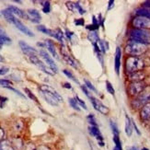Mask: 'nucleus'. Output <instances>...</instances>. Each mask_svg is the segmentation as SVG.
Wrapping results in <instances>:
<instances>
[{
	"mask_svg": "<svg viewBox=\"0 0 150 150\" xmlns=\"http://www.w3.org/2000/svg\"><path fill=\"white\" fill-rule=\"evenodd\" d=\"M0 150H14L10 142L8 140H4L0 142Z\"/></svg>",
	"mask_w": 150,
	"mask_h": 150,
	"instance_id": "25",
	"label": "nucleus"
},
{
	"mask_svg": "<svg viewBox=\"0 0 150 150\" xmlns=\"http://www.w3.org/2000/svg\"><path fill=\"white\" fill-rule=\"evenodd\" d=\"M30 62L32 64H35L37 67H39L42 71H43L44 73H46V74L50 75V76H54V73L53 72V70H52L49 67L45 66V64H43L36 55H31V56H30Z\"/></svg>",
	"mask_w": 150,
	"mask_h": 150,
	"instance_id": "6",
	"label": "nucleus"
},
{
	"mask_svg": "<svg viewBox=\"0 0 150 150\" xmlns=\"http://www.w3.org/2000/svg\"><path fill=\"white\" fill-rule=\"evenodd\" d=\"M145 67V64L140 58L135 56H130L126 59L125 62V70L126 72L131 75L133 73L138 72L141 69H143Z\"/></svg>",
	"mask_w": 150,
	"mask_h": 150,
	"instance_id": "1",
	"label": "nucleus"
},
{
	"mask_svg": "<svg viewBox=\"0 0 150 150\" xmlns=\"http://www.w3.org/2000/svg\"><path fill=\"white\" fill-rule=\"evenodd\" d=\"M88 131H89V134L94 136V137H96V139L99 141V142H103V137L102 135L100 132L99 128H98V126H89L88 127Z\"/></svg>",
	"mask_w": 150,
	"mask_h": 150,
	"instance_id": "16",
	"label": "nucleus"
},
{
	"mask_svg": "<svg viewBox=\"0 0 150 150\" xmlns=\"http://www.w3.org/2000/svg\"><path fill=\"white\" fill-rule=\"evenodd\" d=\"M81 89L83 90V92L85 93V95H86V96L88 98V99H89V98H90L91 96H90V94H89V91L88 90V88H87L86 86H81Z\"/></svg>",
	"mask_w": 150,
	"mask_h": 150,
	"instance_id": "43",
	"label": "nucleus"
},
{
	"mask_svg": "<svg viewBox=\"0 0 150 150\" xmlns=\"http://www.w3.org/2000/svg\"><path fill=\"white\" fill-rule=\"evenodd\" d=\"M146 85L144 82H133L129 86V93L132 96H137L144 91Z\"/></svg>",
	"mask_w": 150,
	"mask_h": 150,
	"instance_id": "7",
	"label": "nucleus"
},
{
	"mask_svg": "<svg viewBox=\"0 0 150 150\" xmlns=\"http://www.w3.org/2000/svg\"><path fill=\"white\" fill-rule=\"evenodd\" d=\"M15 2H16V3H18V4H21V3H22L21 1H19V0H15Z\"/></svg>",
	"mask_w": 150,
	"mask_h": 150,
	"instance_id": "52",
	"label": "nucleus"
},
{
	"mask_svg": "<svg viewBox=\"0 0 150 150\" xmlns=\"http://www.w3.org/2000/svg\"><path fill=\"white\" fill-rule=\"evenodd\" d=\"M54 38L59 41L61 43L64 42V33L60 29H56L54 30Z\"/></svg>",
	"mask_w": 150,
	"mask_h": 150,
	"instance_id": "26",
	"label": "nucleus"
},
{
	"mask_svg": "<svg viewBox=\"0 0 150 150\" xmlns=\"http://www.w3.org/2000/svg\"><path fill=\"white\" fill-rule=\"evenodd\" d=\"M113 142L115 144L113 150H122V143H121V140L119 138V135H113Z\"/></svg>",
	"mask_w": 150,
	"mask_h": 150,
	"instance_id": "28",
	"label": "nucleus"
},
{
	"mask_svg": "<svg viewBox=\"0 0 150 150\" xmlns=\"http://www.w3.org/2000/svg\"><path fill=\"white\" fill-rule=\"evenodd\" d=\"M41 4H42V11L44 13H49L51 11V5L49 1H42Z\"/></svg>",
	"mask_w": 150,
	"mask_h": 150,
	"instance_id": "31",
	"label": "nucleus"
},
{
	"mask_svg": "<svg viewBox=\"0 0 150 150\" xmlns=\"http://www.w3.org/2000/svg\"><path fill=\"white\" fill-rule=\"evenodd\" d=\"M25 90V92H26V94H27L29 97H30V99H31V100H33L34 101H36V102H39V100H38V99L35 97V95L34 94H32V92L29 89V88H25L24 89Z\"/></svg>",
	"mask_w": 150,
	"mask_h": 150,
	"instance_id": "39",
	"label": "nucleus"
},
{
	"mask_svg": "<svg viewBox=\"0 0 150 150\" xmlns=\"http://www.w3.org/2000/svg\"><path fill=\"white\" fill-rule=\"evenodd\" d=\"M18 44H19V46H21V51L23 52V53H24L25 54L29 55V57H30V56H31V55H36L37 51H36L33 47L30 46V45H29V44H27L25 42L21 41V42H18Z\"/></svg>",
	"mask_w": 150,
	"mask_h": 150,
	"instance_id": "13",
	"label": "nucleus"
},
{
	"mask_svg": "<svg viewBox=\"0 0 150 150\" xmlns=\"http://www.w3.org/2000/svg\"><path fill=\"white\" fill-rule=\"evenodd\" d=\"M37 30H38L39 31H42V32H43V33H45V34L49 35V36L54 37V30H49V29H47V28L45 27V26H43V25H40V26H38V27H37Z\"/></svg>",
	"mask_w": 150,
	"mask_h": 150,
	"instance_id": "27",
	"label": "nucleus"
},
{
	"mask_svg": "<svg viewBox=\"0 0 150 150\" xmlns=\"http://www.w3.org/2000/svg\"><path fill=\"white\" fill-rule=\"evenodd\" d=\"M67 6L69 10L73 11V12L76 11V6H75V3H73V2H67Z\"/></svg>",
	"mask_w": 150,
	"mask_h": 150,
	"instance_id": "42",
	"label": "nucleus"
},
{
	"mask_svg": "<svg viewBox=\"0 0 150 150\" xmlns=\"http://www.w3.org/2000/svg\"><path fill=\"white\" fill-rule=\"evenodd\" d=\"M140 116H141V119L144 121H146L150 118V102L146 103V105L142 107Z\"/></svg>",
	"mask_w": 150,
	"mask_h": 150,
	"instance_id": "18",
	"label": "nucleus"
},
{
	"mask_svg": "<svg viewBox=\"0 0 150 150\" xmlns=\"http://www.w3.org/2000/svg\"><path fill=\"white\" fill-rule=\"evenodd\" d=\"M10 86H12V82L10 80L8 79H0V87L3 88H9Z\"/></svg>",
	"mask_w": 150,
	"mask_h": 150,
	"instance_id": "34",
	"label": "nucleus"
},
{
	"mask_svg": "<svg viewBox=\"0 0 150 150\" xmlns=\"http://www.w3.org/2000/svg\"><path fill=\"white\" fill-rule=\"evenodd\" d=\"M144 78H145V74L141 72V71H138V72H135V73L129 75V79L133 80L134 82H139L140 80L144 79Z\"/></svg>",
	"mask_w": 150,
	"mask_h": 150,
	"instance_id": "22",
	"label": "nucleus"
},
{
	"mask_svg": "<svg viewBox=\"0 0 150 150\" xmlns=\"http://www.w3.org/2000/svg\"><path fill=\"white\" fill-rule=\"evenodd\" d=\"M130 39H131L132 42L146 44L150 41V33L145 30L134 29L130 31Z\"/></svg>",
	"mask_w": 150,
	"mask_h": 150,
	"instance_id": "2",
	"label": "nucleus"
},
{
	"mask_svg": "<svg viewBox=\"0 0 150 150\" xmlns=\"http://www.w3.org/2000/svg\"><path fill=\"white\" fill-rule=\"evenodd\" d=\"M88 122H89V125H90L91 126H98L95 117H94V115H92V114H89V115L88 116Z\"/></svg>",
	"mask_w": 150,
	"mask_h": 150,
	"instance_id": "37",
	"label": "nucleus"
},
{
	"mask_svg": "<svg viewBox=\"0 0 150 150\" xmlns=\"http://www.w3.org/2000/svg\"><path fill=\"white\" fill-rule=\"evenodd\" d=\"M89 100L91 101L92 106L94 107V109L96 110H98L99 112H100V113H102L104 115H107L109 113V109L105 105H104V104L100 100H99L98 99H96L95 97H92V96L89 98Z\"/></svg>",
	"mask_w": 150,
	"mask_h": 150,
	"instance_id": "8",
	"label": "nucleus"
},
{
	"mask_svg": "<svg viewBox=\"0 0 150 150\" xmlns=\"http://www.w3.org/2000/svg\"><path fill=\"white\" fill-rule=\"evenodd\" d=\"M142 150H148V149H147V148H146V147H144V148H143Z\"/></svg>",
	"mask_w": 150,
	"mask_h": 150,
	"instance_id": "54",
	"label": "nucleus"
},
{
	"mask_svg": "<svg viewBox=\"0 0 150 150\" xmlns=\"http://www.w3.org/2000/svg\"><path fill=\"white\" fill-rule=\"evenodd\" d=\"M73 32H71L70 30H66V35H67V37L69 39V40H71V39H72V37H73Z\"/></svg>",
	"mask_w": 150,
	"mask_h": 150,
	"instance_id": "46",
	"label": "nucleus"
},
{
	"mask_svg": "<svg viewBox=\"0 0 150 150\" xmlns=\"http://www.w3.org/2000/svg\"><path fill=\"white\" fill-rule=\"evenodd\" d=\"M144 6H145V8L149 10L150 11V1H146L144 3Z\"/></svg>",
	"mask_w": 150,
	"mask_h": 150,
	"instance_id": "48",
	"label": "nucleus"
},
{
	"mask_svg": "<svg viewBox=\"0 0 150 150\" xmlns=\"http://www.w3.org/2000/svg\"><path fill=\"white\" fill-rule=\"evenodd\" d=\"M63 73L66 75L67 76H68L70 79H72L75 83H76V84H78V85H80V83H79V81H78L76 78V76L71 73V71H69V70H67V69H64V70H63Z\"/></svg>",
	"mask_w": 150,
	"mask_h": 150,
	"instance_id": "29",
	"label": "nucleus"
},
{
	"mask_svg": "<svg viewBox=\"0 0 150 150\" xmlns=\"http://www.w3.org/2000/svg\"><path fill=\"white\" fill-rule=\"evenodd\" d=\"M128 150H138V148L135 146H132V147H129Z\"/></svg>",
	"mask_w": 150,
	"mask_h": 150,
	"instance_id": "51",
	"label": "nucleus"
},
{
	"mask_svg": "<svg viewBox=\"0 0 150 150\" xmlns=\"http://www.w3.org/2000/svg\"><path fill=\"white\" fill-rule=\"evenodd\" d=\"M110 128L112 130V133H113V135H119V130H118V127H117L116 123L110 120Z\"/></svg>",
	"mask_w": 150,
	"mask_h": 150,
	"instance_id": "33",
	"label": "nucleus"
},
{
	"mask_svg": "<svg viewBox=\"0 0 150 150\" xmlns=\"http://www.w3.org/2000/svg\"><path fill=\"white\" fill-rule=\"evenodd\" d=\"M3 137H4V131L2 129H0V142L2 141Z\"/></svg>",
	"mask_w": 150,
	"mask_h": 150,
	"instance_id": "50",
	"label": "nucleus"
},
{
	"mask_svg": "<svg viewBox=\"0 0 150 150\" xmlns=\"http://www.w3.org/2000/svg\"><path fill=\"white\" fill-rule=\"evenodd\" d=\"M75 24L78 26H83L84 25V19L83 18H78L75 21Z\"/></svg>",
	"mask_w": 150,
	"mask_h": 150,
	"instance_id": "45",
	"label": "nucleus"
},
{
	"mask_svg": "<svg viewBox=\"0 0 150 150\" xmlns=\"http://www.w3.org/2000/svg\"><path fill=\"white\" fill-rule=\"evenodd\" d=\"M8 89H10V90H12V91H14V92L17 94V95H18V96H21V98H25V96L21 92V91H18V90H17V89H15V88H11V87H9V88H8Z\"/></svg>",
	"mask_w": 150,
	"mask_h": 150,
	"instance_id": "44",
	"label": "nucleus"
},
{
	"mask_svg": "<svg viewBox=\"0 0 150 150\" xmlns=\"http://www.w3.org/2000/svg\"><path fill=\"white\" fill-rule=\"evenodd\" d=\"M75 6H76V11H78V13H79L80 15H83L86 13V10H85L84 8H82V6H80V4L78 2L75 3Z\"/></svg>",
	"mask_w": 150,
	"mask_h": 150,
	"instance_id": "40",
	"label": "nucleus"
},
{
	"mask_svg": "<svg viewBox=\"0 0 150 150\" xmlns=\"http://www.w3.org/2000/svg\"><path fill=\"white\" fill-rule=\"evenodd\" d=\"M113 6H114V1L113 0H110L109 3H108V10L112 9Z\"/></svg>",
	"mask_w": 150,
	"mask_h": 150,
	"instance_id": "47",
	"label": "nucleus"
},
{
	"mask_svg": "<svg viewBox=\"0 0 150 150\" xmlns=\"http://www.w3.org/2000/svg\"><path fill=\"white\" fill-rule=\"evenodd\" d=\"M88 39L89 40V42H91L93 44H96L98 42H99V35H98V32L96 30L89 31L88 34Z\"/></svg>",
	"mask_w": 150,
	"mask_h": 150,
	"instance_id": "24",
	"label": "nucleus"
},
{
	"mask_svg": "<svg viewBox=\"0 0 150 150\" xmlns=\"http://www.w3.org/2000/svg\"><path fill=\"white\" fill-rule=\"evenodd\" d=\"M125 133L127 134V136H131L133 134V123H132V120L129 118V117L126 115L125 116Z\"/></svg>",
	"mask_w": 150,
	"mask_h": 150,
	"instance_id": "23",
	"label": "nucleus"
},
{
	"mask_svg": "<svg viewBox=\"0 0 150 150\" xmlns=\"http://www.w3.org/2000/svg\"><path fill=\"white\" fill-rule=\"evenodd\" d=\"M148 102H150V91L146 90V91H143V92L138 96V98H136L135 100H133L132 105L134 108L138 109V108H141L144 105H146V104Z\"/></svg>",
	"mask_w": 150,
	"mask_h": 150,
	"instance_id": "4",
	"label": "nucleus"
},
{
	"mask_svg": "<svg viewBox=\"0 0 150 150\" xmlns=\"http://www.w3.org/2000/svg\"><path fill=\"white\" fill-rule=\"evenodd\" d=\"M40 54L41 56L42 57V59L46 62V64H48V67L53 70V72L55 74L58 72V67L56 66V64L54 63V61L53 60V58H52L49 54H47V52H45L44 50H41L40 51Z\"/></svg>",
	"mask_w": 150,
	"mask_h": 150,
	"instance_id": "9",
	"label": "nucleus"
},
{
	"mask_svg": "<svg viewBox=\"0 0 150 150\" xmlns=\"http://www.w3.org/2000/svg\"><path fill=\"white\" fill-rule=\"evenodd\" d=\"M68 101H69V104H70V106L72 107L74 110H77V112H80V107H79V105L77 104V102H76V99H72V98H70V99L68 100Z\"/></svg>",
	"mask_w": 150,
	"mask_h": 150,
	"instance_id": "30",
	"label": "nucleus"
},
{
	"mask_svg": "<svg viewBox=\"0 0 150 150\" xmlns=\"http://www.w3.org/2000/svg\"><path fill=\"white\" fill-rule=\"evenodd\" d=\"M27 15L29 19L33 23H40L42 17L40 15V12H39L37 9L34 8H30L27 11Z\"/></svg>",
	"mask_w": 150,
	"mask_h": 150,
	"instance_id": "10",
	"label": "nucleus"
},
{
	"mask_svg": "<svg viewBox=\"0 0 150 150\" xmlns=\"http://www.w3.org/2000/svg\"><path fill=\"white\" fill-rule=\"evenodd\" d=\"M1 13H2V15L4 16V18H5L8 22H10V23H14L16 18H15L14 14H13V13H12L8 8L2 10Z\"/></svg>",
	"mask_w": 150,
	"mask_h": 150,
	"instance_id": "21",
	"label": "nucleus"
},
{
	"mask_svg": "<svg viewBox=\"0 0 150 150\" xmlns=\"http://www.w3.org/2000/svg\"><path fill=\"white\" fill-rule=\"evenodd\" d=\"M132 24L135 29H139V30L150 29V18L138 16L133 19Z\"/></svg>",
	"mask_w": 150,
	"mask_h": 150,
	"instance_id": "5",
	"label": "nucleus"
},
{
	"mask_svg": "<svg viewBox=\"0 0 150 150\" xmlns=\"http://www.w3.org/2000/svg\"><path fill=\"white\" fill-rule=\"evenodd\" d=\"M40 150H42V146L40 147ZM45 150H50V149H49L48 147H46V149H45Z\"/></svg>",
	"mask_w": 150,
	"mask_h": 150,
	"instance_id": "53",
	"label": "nucleus"
},
{
	"mask_svg": "<svg viewBox=\"0 0 150 150\" xmlns=\"http://www.w3.org/2000/svg\"><path fill=\"white\" fill-rule=\"evenodd\" d=\"M106 89H107V91H108V93L112 94V95H114L115 90H114V88H113V87H112V83L109 82V81H106Z\"/></svg>",
	"mask_w": 150,
	"mask_h": 150,
	"instance_id": "36",
	"label": "nucleus"
},
{
	"mask_svg": "<svg viewBox=\"0 0 150 150\" xmlns=\"http://www.w3.org/2000/svg\"><path fill=\"white\" fill-rule=\"evenodd\" d=\"M62 54H63V57H64V61H66L68 64H70L71 67H74V68H76V69L77 68V64H76V60L74 59V58H73L72 56H70L68 54H67L66 52L63 51V50H62Z\"/></svg>",
	"mask_w": 150,
	"mask_h": 150,
	"instance_id": "20",
	"label": "nucleus"
},
{
	"mask_svg": "<svg viewBox=\"0 0 150 150\" xmlns=\"http://www.w3.org/2000/svg\"><path fill=\"white\" fill-rule=\"evenodd\" d=\"M64 87L66 88H68V89H72V87H71V85L69 83H64Z\"/></svg>",
	"mask_w": 150,
	"mask_h": 150,
	"instance_id": "49",
	"label": "nucleus"
},
{
	"mask_svg": "<svg viewBox=\"0 0 150 150\" xmlns=\"http://www.w3.org/2000/svg\"><path fill=\"white\" fill-rule=\"evenodd\" d=\"M10 43H11V40L6 34L5 35H0V44H6V45H8Z\"/></svg>",
	"mask_w": 150,
	"mask_h": 150,
	"instance_id": "32",
	"label": "nucleus"
},
{
	"mask_svg": "<svg viewBox=\"0 0 150 150\" xmlns=\"http://www.w3.org/2000/svg\"><path fill=\"white\" fill-rule=\"evenodd\" d=\"M146 45L143 44L140 42H129L125 47V52L126 54L130 55H141L146 52Z\"/></svg>",
	"mask_w": 150,
	"mask_h": 150,
	"instance_id": "3",
	"label": "nucleus"
},
{
	"mask_svg": "<svg viewBox=\"0 0 150 150\" xmlns=\"http://www.w3.org/2000/svg\"><path fill=\"white\" fill-rule=\"evenodd\" d=\"M45 45H46V47H47L48 51L52 54V55H53L54 58H56L57 60H59V56H58V54H57V53H56V49H55V47H54V42H52L51 40H46V41H45Z\"/></svg>",
	"mask_w": 150,
	"mask_h": 150,
	"instance_id": "19",
	"label": "nucleus"
},
{
	"mask_svg": "<svg viewBox=\"0 0 150 150\" xmlns=\"http://www.w3.org/2000/svg\"><path fill=\"white\" fill-rule=\"evenodd\" d=\"M121 58H122V51L120 47H117L115 51V57H114V69L117 75L120 74V67H121Z\"/></svg>",
	"mask_w": 150,
	"mask_h": 150,
	"instance_id": "14",
	"label": "nucleus"
},
{
	"mask_svg": "<svg viewBox=\"0 0 150 150\" xmlns=\"http://www.w3.org/2000/svg\"><path fill=\"white\" fill-rule=\"evenodd\" d=\"M41 92H42V97L44 98V100H46V102L49 103L50 105H52V106H58V104L60 103L54 96L51 95V94H49L47 92H44V91H41Z\"/></svg>",
	"mask_w": 150,
	"mask_h": 150,
	"instance_id": "15",
	"label": "nucleus"
},
{
	"mask_svg": "<svg viewBox=\"0 0 150 150\" xmlns=\"http://www.w3.org/2000/svg\"><path fill=\"white\" fill-rule=\"evenodd\" d=\"M14 24L15 26H16V28L18 29V30H19L21 32H23V33L25 34V35H27V36H30V37H33L34 36V34H33V32H32L30 29H28L26 26L19 21V19H18L17 18H16V19H15V21H14Z\"/></svg>",
	"mask_w": 150,
	"mask_h": 150,
	"instance_id": "11",
	"label": "nucleus"
},
{
	"mask_svg": "<svg viewBox=\"0 0 150 150\" xmlns=\"http://www.w3.org/2000/svg\"><path fill=\"white\" fill-rule=\"evenodd\" d=\"M76 102H77V104L79 105V107H81V108H83L84 110H88V107H87V105H86V103H85V101L83 100H81L79 97L78 96H76Z\"/></svg>",
	"mask_w": 150,
	"mask_h": 150,
	"instance_id": "35",
	"label": "nucleus"
},
{
	"mask_svg": "<svg viewBox=\"0 0 150 150\" xmlns=\"http://www.w3.org/2000/svg\"><path fill=\"white\" fill-rule=\"evenodd\" d=\"M40 90L41 91H44V92H47V93H49L51 95L54 96L56 99L58 100V101H59V102H63V98H62V96L59 93H58L54 88H52L50 86H47V85H42V86L40 87Z\"/></svg>",
	"mask_w": 150,
	"mask_h": 150,
	"instance_id": "12",
	"label": "nucleus"
},
{
	"mask_svg": "<svg viewBox=\"0 0 150 150\" xmlns=\"http://www.w3.org/2000/svg\"><path fill=\"white\" fill-rule=\"evenodd\" d=\"M8 8L13 13V14L18 16V17H19V18H29L28 15L26 14V13L22 9L17 8V6H9Z\"/></svg>",
	"mask_w": 150,
	"mask_h": 150,
	"instance_id": "17",
	"label": "nucleus"
},
{
	"mask_svg": "<svg viewBox=\"0 0 150 150\" xmlns=\"http://www.w3.org/2000/svg\"><path fill=\"white\" fill-rule=\"evenodd\" d=\"M9 71V68L8 67H2L0 68V76H5L6 74H8Z\"/></svg>",
	"mask_w": 150,
	"mask_h": 150,
	"instance_id": "41",
	"label": "nucleus"
},
{
	"mask_svg": "<svg viewBox=\"0 0 150 150\" xmlns=\"http://www.w3.org/2000/svg\"><path fill=\"white\" fill-rule=\"evenodd\" d=\"M84 82H85V85H86V87H87L88 88H89L90 90L94 91L95 93H97V92H98V90L96 89V88L93 86L92 83H91L90 81H88V80H87V79H85V80H84Z\"/></svg>",
	"mask_w": 150,
	"mask_h": 150,
	"instance_id": "38",
	"label": "nucleus"
}]
</instances>
